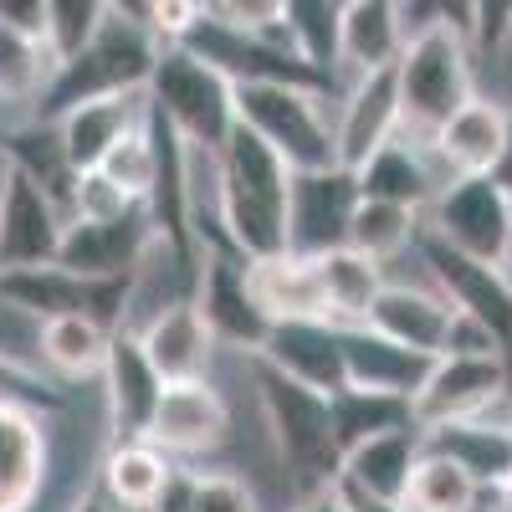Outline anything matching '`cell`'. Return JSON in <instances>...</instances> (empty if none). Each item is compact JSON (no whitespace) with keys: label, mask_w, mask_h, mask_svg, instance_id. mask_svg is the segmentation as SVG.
Wrapping results in <instances>:
<instances>
[{"label":"cell","mask_w":512,"mask_h":512,"mask_svg":"<svg viewBox=\"0 0 512 512\" xmlns=\"http://www.w3.org/2000/svg\"><path fill=\"white\" fill-rule=\"evenodd\" d=\"M169 482H175L169 451H159L149 436L113 441V451L103 456V492H108L123 512H154V502L164 497Z\"/></svg>","instance_id":"cell-31"},{"label":"cell","mask_w":512,"mask_h":512,"mask_svg":"<svg viewBox=\"0 0 512 512\" xmlns=\"http://www.w3.org/2000/svg\"><path fill=\"white\" fill-rule=\"evenodd\" d=\"M144 93H149V108H159L180 128V139L200 149H221V139L236 123V82L185 47H159Z\"/></svg>","instance_id":"cell-6"},{"label":"cell","mask_w":512,"mask_h":512,"mask_svg":"<svg viewBox=\"0 0 512 512\" xmlns=\"http://www.w3.org/2000/svg\"><path fill=\"white\" fill-rule=\"evenodd\" d=\"M246 287L256 297V308H262L272 323L277 318H328L323 287H318V272H313V256H297V251L251 256V262H246Z\"/></svg>","instance_id":"cell-27"},{"label":"cell","mask_w":512,"mask_h":512,"mask_svg":"<svg viewBox=\"0 0 512 512\" xmlns=\"http://www.w3.org/2000/svg\"><path fill=\"white\" fill-rule=\"evenodd\" d=\"M338 11H344L338 0H282L287 47L323 77L338 67Z\"/></svg>","instance_id":"cell-37"},{"label":"cell","mask_w":512,"mask_h":512,"mask_svg":"<svg viewBox=\"0 0 512 512\" xmlns=\"http://www.w3.org/2000/svg\"><path fill=\"white\" fill-rule=\"evenodd\" d=\"M185 52H195L200 62H210L221 77L231 82H313V88H323V72L308 67L303 57H297L287 41L277 36H262V31H246V26H231L226 16L216 11H200V21L190 26V36L180 41Z\"/></svg>","instance_id":"cell-7"},{"label":"cell","mask_w":512,"mask_h":512,"mask_svg":"<svg viewBox=\"0 0 512 512\" xmlns=\"http://www.w3.org/2000/svg\"><path fill=\"white\" fill-rule=\"evenodd\" d=\"M195 308L205 313L216 344L236 354H262L272 318L256 308V297L246 287V262L231 251H200V272H195Z\"/></svg>","instance_id":"cell-11"},{"label":"cell","mask_w":512,"mask_h":512,"mask_svg":"<svg viewBox=\"0 0 512 512\" xmlns=\"http://www.w3.org/2000/svg\"><path fill=\"white\" fill-rule=\"evenodd\" d=\"M328 415H333V436L338 451H349L379 431H395V425H410L415 410L405 395H379V390H359V384H338L328 395Z\"/></svg>","instance_id":"cell-34"},{"label":"cell","mask_w":512,"mask_h":512,"mask_svg":"<svg viewBox=\"0 0 512 512\" xmlns=\"http://www.w3.org/2000/svg\"><path fill=\"white\" fill-rule=\"evenodd\" d=\"M0 26H16L47 41V0H0Z\"/></svg>","instance_id":"cell-45"},{"label":"cell","mask_w":512,"mask_h":512,"mask_svg":"<svg viewBox=\"0 0 512 512\" xmlns=\"http://www.w3.org/2000/svg\"><path fill=\"white\" fill-rule=\"evenodd\" d=\"M400 128L431 139L436 128L472 98V41L456 26H415L395 57Z\"/></svg>","instance_id":"cell-4"},{"label":"cell","mask_w":512,"mask_h":512,"mask_svg":"<svg viewBox=\"0 0 512 512\" xmlns=\"http://www.w3.org/2000/svg\"><path fill=\"white\" fill-rule=\"evenodd\" d=\"M52 47L41 36L0 26V103H36L52 82Z\"/></svg>","instance_id":"cell-36"},{"label":"cell","mask_w":512,"mask_h":512,"mask_svg":"<svg viewBox=\"0 0 512 512\" xmlns=\"http://www.w3.org/2000/svg\"><path fill=\"white\" fill-rule=\"evenodd\" d=\"M67 512H123V507H118V502H113V497L98 487V492H82V497H77Z\"/></svg>","instance_id":"cell-47"},{"label":"cell","mask_w":512,"mask_h":512,"mask_svg":"<svg viewBox=\"0 0 512 512\" xmlns=\"http://www.w3.org/2000/svg\"><path fill=\"white\" fill-rule=\"evenodd\" d=\"M338 344H344V384H359V390H379V395H415L425 369H431V354H420L410 344H395L369 323H349L338 328Z\"/></svg>","instance_id":"cell-21"},{"label":"cell","mask_w":512,"mask_h":512,"mask_svg":"<svg viewBox=\"0 0 512 512\" xmlns=\"http://www.w3.org/2000/svg\"><path fill=\"white\" fill-rule=\"evenodd\" d=\"M431 210V236H441L446 246L482 256V262L502 267L507 251V216H512V190L497 175H456L436 190Z\"/></svg>","instance_id":"cell-8"},{"label":"cell","mask_w":512,"mask_h":512,"mask_svg":"<svg viewBox=\"0 0 512 512\" xmlns=\"http://www.w3.org/2000/svg\"><path fill=\"white\" fill-rule=\"evenodd\" d=\"M487 492H492V512H512V477L497 482V487H487Z\"/></svg>","instance_id":"cell-49"},{"label":"cell","mask_w":512,"mask_h":512,"mask_svg":"<svg viewBox=\"0 0 512 512\" xmlns=\"http://www.w3.org/2000/svg\"><path fill=\"white\" fill-rule=\"evenodd\" d=\"M451 297L446 292H431V287H405V282H384L374 308H369V328H379L384 338L395 344H410L420 354H441L446 344V328H451Z\"/></svg>","instance_id":"cell-26"},{"label":"cell","mask_w":512,"mask_h":512,"mask_svg":"<svg viewBox=\"0 0 512 512\" xmlns=\"http://www.w3.org/2000/svg\"><path fill=\"white\" fill-rule=\"evenodd\" d=\"M139 344L149 354V364L159 369V379H200L210 369V359H216V333H210L205 313L195 308V297H180V303L159 308L154 318H144L139 328Z\"/></svg>","instance_id":"cell-19"},{"label":"cell","mask_w":512,"mask_h":512,"mask_svg":"<svg viewBox=\"0 0 512 512\" xmlns=\"http://www.w3.org/2000/svg\"><path fill=\"white\" fill-rule=\"evenodd\" d=\"M210 11L226 16L231 26H246V31H262V36H282V0H210Z\"/></svg>","instance_id":"cell-43"},{"label":"cell","mask_w":512,"mask_h":512,"mask_svg":"<svg viewBox=\"0 0 512 512\" xmlns=\"http://www.w3.org/2000/svg\"><path fill=\"white\" fill-rule=\"evenodd\" d=\"M52 472L47 425L26 400L0 395V512H31Z\"/></svg>","instance_id":"cell-16"},{"label":"cell","mask_w":512,"mask_h":512,"mask_svg":"<svg viewBox=\"0 0 512 512\" xmlns=\"http://www.w3.org/2000/svg\"><path fill=\"white\" fill-rule=\"evenodd\" d=\"M492 175L512 190V108H507V149H502V159H497V169H492Z\"/></svg>","instance_id":"cell-48"},{"label":"cell","mask_w":512,"mask_h":512,"mask_svg":"<svg viewBox=\"0 0 512 512\" xmlns=\"http://www.w3.org/2000/svg\"><path fill=\"white\" fill-rule=\"evenodd\" d=\"M139 205L144 200H134L123 185H113L103 169H77L67 221H118V216H128V210H139Z\"/></svg>","instance_id":"cell-40"},{"label":"cell","mask_w":512,"mask_h":512,"mask_svg":"<svg viewBox=\"0 0 512 512\" xmlns=\"http://www.w3.org/2000/svg\"><path fill=\"white\" fill-rule=\"evenodd\" d=\"M287 185V159L236 118L216 149V221L241 262L287 251Z\"/></svg>","instance_id":"cell-1"},{"label":"cell","mask_w":512,"mask_h":512,"mask_svg":"<svg viewBox=\"0 0 512 512\" xmlns=\"http://www.w3.org/2000/svg\"><path fill=\"white\" fill-rule=\"evenodd\" d=\"M400 16H405V31L415 26H456L472 41V16H477V0H400Z\"/></svg>","instance_id":"cell-42"},{"label":"cell","mask_w":512,"mask_h":512,"mask_svg":"<svg viewBox=\"0 0 512 512\" xmlns=\"http://www.w3.org/2000/svg\"><path fill=\"white\" fill-rule=\"evenodd\" d=\"M0 169H6V154H0Z\"/></svg>","instance_id":"cell-52"},{"label":"cell","mask_w":512,"mask_h":512,"mask_svg":"<svg viewBox=\"0 0 512 512\" xmlns=\"http://www.w3.org/2000/svg\"><path fill=\"white\" fill-rule=\"evenodd\" d=\"M262 359L323 395L344 384V344H338V323L328 318H277L262 344Z\"/></svg>","instance_id":"cell-22"},{"label":"cell","mask_w":512,"mask_h":512,"mask_svg":"<svg viewBox=\"0 0 512 512\" xmlns=\"http://www.w3.org/2000/svg\"><path fill=\"white\" fill-rule=\"evenodd\" d=\"M149 113V93L134 88V93H108V98H88V103H72L67 113L47 118L57 123V139H62V154L72 159V169H93L128 128H139Z\"/></svg>","instance_id":"cell-23"},{"label":"cell","mask_w":512,"mask_h":512,"mask_svg":"<svg viewBox=\"0 0 512 512\" xmlns=\"http://www.w3.org/2000/svg\"><path fill=\"white\" fill-rule=\"evenodd\" d=\"M415 241H420V210L415 205L359 195L354 221H349V246H359L364 256H374V262H390V256H400Z\"/></svg>","instance_id":"cell-35"},{"label":"cell","mask_w":512,"mask_h":512,"mask_svg":"<svg viewBox=\"0 0 512 512\" xmlns=\"http://www.w3.org/2000/svg\"><path fill=\"white\" fill-rule=\"evenodd\" d=\"M62 231H67L62 205L26 169L6 159V169H0V272L57 262Z\"/></svg>","instance_id":"cell-10"},{"label":"cell","mask_w":512,"mask_h":512,"mask_svg":"<svg viewBox=\"0 0 512 512\" xmlns=\"http://www.w3.org/2000/svg\"><path fill=\"white\" fill-rule=\"evenodd\" d=\"M502 272L512 277V216H507V251H502Z\"/></svg>","instance_id":"cell-51"},{"label":"cell","mask_w":512,"mask_h":512,"mask_svg":"<svg viewBox=\"0 0 512 512\" xmlns=\"http://www.w3.org/2000/svg\"><path fill=\"white\" fill-rule=\"evenodd\" d=\"M425 431V446L431 451H446L451 461H461L466 472L477 477V487H497L512 477V431L497 420H482V415H461V420H436V425H420Z\"/></svg>","instance_id":"cell-29"},{"label":"cell","mask_w":512,"mask_h":512,"mask_svg":"<svg viewBox=\"0 0 512 512\" xmlns=\"http://www.w3.org/2000/svg\"><path fill=\"white\" fill-rule=\"evenodd\" d=\"M338 6H349V0H338Z\"/></svg>","instance_id":"cell-53"},{"label":"cell","mask_w":512,"mask_h":512,"mask_svg":"<svg viewBox=\"0 0 512 512\" xmlns=\"http://www.w3.org/2000/svg\"><path fill=\"white\" fill-rule=\"evenodd\" d=\"M292 512H354V507L344 502V492H338V487H328V492H318V497H303Z\"/></svg>","instance_id":"cell-46"},{"label":"cell","mask_w":512,"mask_h":512,"mask_svg":"<svg viewBox=\"0 0 512 512\" xmlns=\"http://www.w3.org/2000/svg\"><path fill=\"white\" fill-rule=\"evenodd\" d=\"M113 344V328L93 313H52L41 318V364L62 379H93L103 374Z\"/></svg>","instance_id":"cell-32"},{"label":"cell","mask_w":512,"mask_h":512,"mask_svg":"<svg viewBox=\"0 0 512 512\" xmlns=\"http://www.w3.org/2000/svg\"><path fill=\"white\" fill-rule=\"evenodd\" d=\"M400 134V93H395V67H379V72H359L354 88L344 98V113L333 123V139H338V164L359 169L384 139Z\"/></svg>","instance_id":"cell-20"},{"label":"cell","mask_w":512,"mask_h":512,"mask_svg":"<svg viewBox=\"0 0 512 512\" xmlns=\"http://www.w3.org/2000/svg\"><path fill=\"white\" fill-rule=\"evenodd\" d=\"M313 272H318V287H323V303H328V318L338 328L349 323H364L374 297L384 287V262H374V256H364L359 246H328L313 256Z\"/></svg>","instance_id":"cell-30"},{"label":"cell","mask_w":512,"mask_h":512,"mask_svg":"<svg viewBox=\"0 0 512 512\" xmlns=\"http://www.w3.org/2000/svg\"><path fill=\"white\" fill-rule=\"evenodd\" d=\"M185 487H190V512H262L256 507V492L231 472L185 477Z\"/></svg>","instance_id":"cell-41"},{"label":"cell","mask_w":512,"mask_h":512,"mask_svg":"<svg viewBox=\"0 0 512 512\" xmlns=\"http://www.w3.org/2000/svg\"><path fill=\"white\" fill-rule=\"evenodd\" d=\"M477 502H482L477 477L466 472L461 461H451L446 451H431V446L420 451L410 487L400 497L405 512H477Z\"/></svg>","instance_id":"cell-33"},{"label":"cell","mask_w":512,"mask_h":512,"mask_svg":"<svg viewBox=\"0 0 512 512\" xmlns=\"http://www.w3.org/2000/svg\"><path fill=\"white\" fill-rule=\"evenodd\" d=\"M420 256L425 267H431L436 287L451 297V308L482 318L512 354V277L497 267V262H482V256H466L456 246H446L441 236H431L420 226Z\"/></svg>","instance_id":"cell-12"},{"label":"cell","mask_w":512,"mask_h":512,"mask_svg":"<svg viewBox=\"0 0 512 512\" xmlns=\"http://www.w3.org/2000/svg\"><path fill=\"white\" fill-rule=\"evenodd\" d=\"M164 379L149 364L144 344L134 328H113V344L103 359V410H108V431L118 441L128 436H149V420L159 410Z\"/></svg>","instance_id":"cell-15"},{"label":"cell","mask_w":512,"mask_h":512,"mask_svg":"<svg viewBox=\"0 0 512 512\" xmlns=\"http://www.w3.org/2000/svg\"><path fill=\"white\" fill-rule=\"evenodd\" d=\"M405 36L410 31L400 16V0H349L338 11V67H349L354 77L395 67Z\"/></svg>","instance_id":"cell-28"},{"label":"cell","mask_w":512,"mask_h":512,"mask_svg":"<svg viewBox=\"0 0 512 512\" xmlns=\"http://www.w3.org/2000/svg\"><path fill=\"white\" fill-rule=\"evenodd\" d=\"M251 374H256V400H262V415H267V431L277 441L292 497L303 502V497H318V492L338 487L344 451H338V436H333L328 395L313 390V384H303V379L282 374L262 354H251Z\"/></svg>","instance_id":"cell-2"},{"label":"cell","mask_w":512,"mask_h":512,"mask_svg":"<svg viewBox=\"0 0 512 512\" xmlns=\"http://www.w3.org/2000/svg\"><path fill=\"white\" fill-rule=\"evenodd\" d=\"M431 149L436 159L456 175H492L502 149H507V108L492 103V98H466L436 134H431Z\"/></svg>","instance_id":"cell-24"},{"label":"cell","mask_w":512,"mask_h":512,"mask_svg":"<svg viewBox=\"0 0 512 512\" xmlns=\"http://www.w3.org/2000/svg\"><path fill=\"white\" fill-rule=\"evenodd\" d=\"M149 241H154V221L144 205L118 221H67L57 267H67L77 277H134Z\"/></svg>","instance_id":"cell-17"},{"label":"cell","mask_w":512,"mask_h":512,"mask_svg":"<svg viewBox=\"0 0 512 512\" xmlns=\"http://www.w3.org/2000/svg\"><path fill=\"white\" fill-rule=\"evenodd\" d=\"M512 26V0H477V16H472V47L477 52H497V41Z\"/></svg>","instance_id":"cell-44"},{"label":"cell","mask_w":512,"mask_h":512,"mask_svg":"<svg viewBox=\"0 0 512 512\" xmlns=\"http://www.w3.org/2000/svg\"><path fill=\"white\" fill-rule=\"evenodd\" d=\"M359 205V180L349 164L328 169H292L287 185V251L318 256L349 241V221Z\"/></svg>","instance_id":"cell-9"},{"label":"cell","mask_w":512,"mask_h":512,"mask_svg":"<svg viewBox=\"0 0 512 512\" xmlns=\"http://www.w3.org/2000/svg\"><path fill=\"white\" fill-rule=\"evenodd\" d=\"M93 169H103V175H108L113 185H123L134 200H149L154 175H159V149H154V139H149V123L128 128V134H123Z\"/></svg>","instance_id":"cell-38"},{"label":"cell","mask_w":512,"mask_h":512,"mask_svg":"<svg viewBox=\"0 0 512 512\" xmlns=\"http://www.w3.org/2000/svg\"><path fill=\"white\" fill-rule=\"evenodd\" d=\"M231 431V410L221 400V390L200 379H169L159 410L149 420V441L169 456H200V451H216Z\"/></svg>","instance_id":"cell-14"},{"label":"cell","mask_w":512,"mask_h":512,"mask_svg":"<svg viewBox=\"0 0 512 512\" xmlns=\"http://www.w3.org/2000/svg\"><path fill=\"white\" fill-rule=\"evenodd\" d=\"M236 118L262 134L287 169L338 164L333 123L323 118V88L313 82H236Z\"/></svg>","instance_id":"cell-5"},{"label":"cell","mask_w":512,"mask_h":512,"mask_svg":"<svg viewBox=\"0 0 512 512\" xmlns=\"http://www.w3.org/2000/svg\"><path fill=\"white\" fill-rule=\"evenodd\" d=\"M436 149L431 139H420V134H400L395 139H384L359 169H354V180H359V195L369 200H395V205H415L425 210L436 200V190L446 185L436 169H431Z\"/></svg>","instance_id":"cell-18"},{"label":"cell","mask_w":512,"mask_h":512,"mask_svg":"<svg viewBox=\"0 0 512 512\" xmlns=\"http://www.w3.org/2000/svg\"><path fill=\"white\" fill-rule=\"evenodd\" d=\"M154 57H159V41L149 36V26L113 0V11L103 16V26L93 31L88 47L52 67L47 93L36 98V118H57L72 103L144 88L149 72H154Z\"/></svg>","instance_id":"cell-3"},{"label":"cell","mask_w":512,"mask_h":512,"mask_svg":"<svg viewBox=\"0 0 512 512\" xmlns=\"http://www.w3.org/2000/svg\"><path fill=\"white\" fill-rule=\"evenodd\" d=\"M497 57H502V67H507V77H512V26H507V36L497 41Z\"/></svg>","instance_id":"cell-50"},{"label":"cell","mask_w":512,"mask_h":512,"mask_svg":"<svg viewBox=\"0 0 512 512\" xmlns=\"http://www.w3.org/2000/svg\"><path fill=\"white\" fill-rule=\"evenodd\" d=\"M420 451H425V431L415 420L395 425V431H379V436H369V441L344 451V472H338V482L364 492V497H379V502H400Z\"/></svg>","instance_id":"cell-25"},{"label":"cell","mask_w":512,"mask_h":512,"mask_svg":"<svg viewBox=\"0 0 512 512\" xmlns=\"http://www.w3.org/2000/svg\"><path fill=\"white\" fill-rule=\"evenodd\" d=\"M512 384L507 354H436L425 369L420 390L410 395L415 425H436V420H461L492 405Z\"/></svg>","instance_id":"cell-13"},{"label":"cell","mask_w":512,"mask_h":512,"mask_svg":"<svg viewBox=\"0 0 512 512\" xmlns=\"http://www.w3.org/2000/svg\"><path fill=\"white\" fill-rule=\"evenodd\" d=\"M108 11H113V0H47V47H52V57L67 62L72 52H82Z\"/></svg>","instance_id":"cell-39"}]
</instances>
